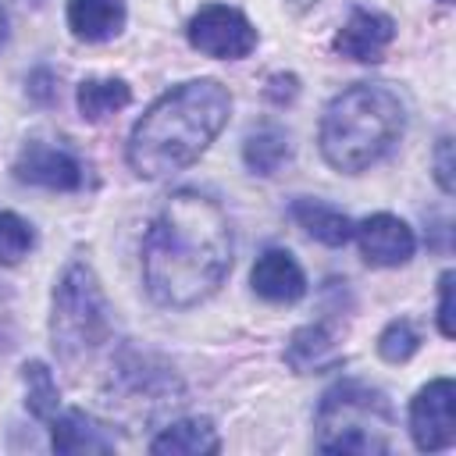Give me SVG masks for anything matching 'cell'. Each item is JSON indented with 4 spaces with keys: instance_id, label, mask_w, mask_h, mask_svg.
Wrapping results in <instances>:
<instances>
[{
    "instance_id": "cell-1",
    "label": "cell",
    "mask_w": 456,
    "mask_h": 456,
    "mask_svg": "<svg viewBox=\"0 0 456 456\" xmlns=\"http://www.w3.org/2000/svg\"><path fill=\"white\" fill-rule=\"evenodd\" d=\"M232 271V224L200 189H175L142 239V278L153 303L189 310L210 299Z\"/></svg>"
},
{
    "instance_id": "cell-2",
    "label": "cell",
    "mask_w": 456,
    "mask_h": 456,
    "mask_svg": "<svg viewBox=\"0 0 456 456\" xmlns=\"http://www.w3.org/2000/svg\"><path fill=\"white\" fill-rule=\"evenodd\" d=\"M232 114V96L214 78H192L164 93L128 135V164L139 178H167L217 139Z\"/></svg>"
},
{
    "instance_id": "cell-3",
    "label": "cell",
    "mask_w": 456,
    "mask_h": 456,
    "mask_svg": "<svg viewBox=\"0 0 456 456\" xmlns=\"http://www.w3.org/2000/svg\"><path fill=\"white\" fill-rule=\"evenodd\" d=\"M406 110L403 100L378 82H356L331 96L321 118V153L342 175H360L385 160L403 139Z\"/></svg>"
},
{
    "instance_id": "cell-4",
    "label": "cell",
    "mask_w": 456,
    "mask_h": 456,
    "mask_svg": "<svg viewBox=\"0 0 456 456\" xmlns=\"http://www.w3.org/2000/svg\"><path fill=\"white\" fill-rule=\"evenodd\" d=\"M314 428L324 452L381 456L392 449L395 413L381 388L363 381H338L321 395Z\"/></svg>"
},
{
    "instance_id": "cell-5",
    "label": "cell",
    "mask_w": 456,
    "mask_h": 456,
    "mask_svg": "<svg viewBox=\"0 0 456 456\" xmlns=\"http://www.w3.org/2000/svg\"><path fill=\"white\" fill-rule=\"evenodd\" d=\"M110 335V310L96 271L86 260H71L53 289L50 342L64 363H78L96 353Z\"/></svg>"
},
{
    "instance_id": "cell-6",
    "label": "cell",
    "mask_w": 456,
    "mask_h": 456,
    "mask_svg": "<svg viewBox=\"0 0 456 456\" xmlns=\"http://www.w3.org/2000/svg\"><path fill=\"white\" fill-rule=\"evenodd\" d=\"M189 46L217 57V61H242L256 50V28L253 21L228 4H203L192 18H189Z\"/></svg>"
},
{
    "instance_id": "cell-7",
    "label": "cell",
    "mask_w": 456,
    "mask_h": 456,
    "mask_svg": "<svg viewBox=\"0 0 456 456\" xmlns=\"http://www.w3.org/2000/svg\"><path fill=\"white\" fill-rule=\"evenodd\" d=\"M410 438L420 452L449 449L456 438V385L452 378L428 381L410 403Z\"/></svg>"
},
{
    "instance_id": "cell-8",
    "label": "cell",
    "mask_w": 456,
    "mask_h": 456,
    "mask_svg": "<svg viewBox=\"0 0 456 456\" xmlns=\"http://www.w3.org/2000/svg\"><path fill=\"white\" fill-rule=\"evenodd\" d=\"M14 178L25 185H39V189H53V192H75L86 178L82 160L75 153H68L64 146H50V142H28L18 160H14Z\"/></svg>"
},
{
    "instance_id": "cell-9",
    "label": "cell",
    "mask_w": 456,
    "mask_h": 456,
    "mask_svg": "<svg viewBox=\"0 0 456 456\" xmlns=\"http://www.w3.org/2000/svg\"><path fill=\"white\" fill-rule=\"evenodd\" d=\"M353 235L360 242L363 260L374 267H399L417 249L413 228L395 214H370L360 224H353Z\"/></svg>"
},
{
    "instance_id": "cell-10",
    "label": "cell",
    "mask_w": 456,
    "mask_h": 456,
    "mask_svg": "<svg viewBox=\"0 0 456 456\" xmlns=\"http://www.w3.org/2000/svg\"><path fill=\"white\" fill-rule=\"evenodd\" d=\"M395 39V21L381 11H367V7H353L346 25L338 28L335 36V50L349 61H363V64H374L385 57V50L392 46Z\"/></svg>"
},
{
    "instance_id": "cell-11",
    "label": "cell",
    "mask_w": 456,
    "mask_h": 456,
    "mask_svg": "<svg viewBox=\"0 0 456 456\" xmlns=\"http://www.w3.org/2000/svg\"><path fill=\"white\" fill-rule=\"evenodd\" d=\"M249 285L267 303H296L306 296V274L289 249H267L249 271Z\"/></svg>"
},
{
    "instance_id": "cell-12",
    "label": "cell",
    "mask_w": 456,
    "mask_h": 456,
    "mask_svg": "<svg viewBox=\"0 0 456 456\" xmlns=\"http://www.w3.org/2000/svg\"><path fill=\"white\" fill-rule=\"evenodd\" d=\"M46 424H50V445L64 456H71V452H114L118 449L114 431L82 410H57Z\"/></svg>"
},
{
    "instance_id": "cell-13",
    "label": "cell",
    "mask_w": 456,
    "mask_h": 456,
    "mask_svg": "<svg viewBox=\"0 0 456 456\" xmlns=\"http://www.w3.org/2000/svg\"><path fill=\"white\" fill-rule=\"evenodd\" d=\"M125 0H68V28L82 43H107L125 28Z\"/></svg>"
},
{
    "instance_id": "cell-14",
    "label": "cell",
    "mask_w": 456,
    "mask_h": 456,
    "mask_svg": "<svg viewBox=\"0 0 456 456\" xmlns=\"http://www.w3.org/2000/svg\"><path fill=\"white\" fill-rule=\"evenodd\" d=\"M150 452H157V456H210V452H221V438H217L214 420L185 417V420L167 424L150 442Z\"/></svg>"
},
{
    "instance_id": "cell-15",
    "label": "cell",
    "mask_w": 456,
    "mask_h": 456,
    "mask_svg": "<svg viewBox=\"0 0 456 456\" xmlns=\"http://www.w3.org/2000/svg\"><path fill=\"white\" fill-rule=\"evenodd\" d=\"M285 360L292 370L299 374H314V370H331L342 363V349L335 346L331 331L324 324H306L299 331H292L289 346H285Z\"/></svg>"
},
{
    "instance_id": "cell-16",
    "label": "cell",
    "mask_w": 456,
    "mask_h": 456,
    "mask_svg": "<svg viewBox=\"0 0 456 456\" xmlns=\"http://www.w3.org/2000/svg\"><path fill=\"white\" fill-rule=\"evenodd\" d=\"M289 214H292V221L310 235V239H317V242H324V246H346L349 239H353V221L342 214V210H335V207H328V203H321V200H296L292 207H289Z\"/></svg>"
},
{
    "instance_id": "cell-17",
    "label": "cell",
    "mask_w": 456,
    "mask_h": 456,
    "mask_svg": "<svg viewBox=\"0 0 456 456\" xmlns=\"http://www.w3.org/2000/svg\"><path fill=\"white\" fill-rule=\"evenodd\" d=\"M75 103L86 121H103L132 103V89L125 78H86L75 89Z\"/></svg>"
},
{
    "instance_id": "cell-18",
    "label": "cell",
    "mask_w": 456,
    "mask_h": 456,
    "mask_svg": "<svg viewBox=\"0 0 456 456\" xmlns=\"http://www.w3.org/2000/svg\"><path fill=\"white\" fill-rule=\"evenodd\" d=\"M289 153H292L289 135H285L281 128H274V125L256 128V132L246 135V142H242V160H246V167H249L253 175H274V171L289 160Z\"/></svg>"
},
{
    "instance_id": "cell-19",
    "label": "cell",
    "mask_w": 456,
    "mask_h": 456,
    "mask_svg": "<svg viewBox=\"0 0 456 456\" xmlns=\"http://www.w3.org/2000/svg\"><path fill=\"white\" fill-rule=\"evenodd\" d=\"M21 381H25V406L32 417L50 420L61 410V395H57V381L50 374V367L43 360H28L21 367Z\"/></svg>"
},
{
    "instance_id": "cell-20",
    "label": "cell",
    "mask_w": 456,
    "mask_h": 456,
    "mask_svg": "<svg viewBox=\"0 0 456 456\" xmlns=\"http://www.w3.org/2000/svg\"><path fill=\"white\" fill-rule=\"evenodd\" d=\"M417 349H420V331H417L413 321H406V317L388 321L385 331L378 335V353H381V360H388V363H406Z\"/></svg>"
},
{
    "instance_id": "cell-21",
    "label": "cell",
    "mask_w": 456,
    "mask_h": 456,
    "mask_svg": "<svg viewBox=\"0 0 456 456\" xmlns=\"http://www.w3.org/2000/svg\"><path fill=\"white\" fill-rule=\"evenodd\" d=\"M32 246H36L32 224L14 210H0V264H18L21 256H28Z\"/></svg>"
},
{
    "instance_id": "cell-22",
    "label": "cell",
    "mask_w": 456,
    "mask_h": 456,
    "mask_svg": "<svg viewBox=\"0 0 456 456\" xmlns=\"http://www.w3.org/2000/svg\"><path fill=\"white\" fill-rule=\"evenodd\" d=\"M438 331L445 338L456 335V328H452V271H442V278H438Z\"/></svg>"
},
{
    "instance_id": "cell-23",
    "label": "cell",
    "mask_w": 456,
    "mask_h": 456,
    "mask_svg": "<svg viewBox=\"0 0 456 456\" xmlns=\"http://www.w3.org/2000/svg\"><path fill=\"white\" fill-rule=\"evenodd\" d=\"M435 178L442 192H452V139L449 135H442L435 146Z\"/></svg>"
},
{
    "instance_id": "cell-24",
    "label": "cell",
    "mask_w": 456,
    "mask_h": 456,
    "mask_svg": "<svg viewBox=\"0 0 456 456\" xmlns=\"http://www.w3.org/2000/svg\"><path fill=\"white\" fill-rule=\"evenodd\" d=\"M25 86H28V96H32L36 103H53V96H57V78H53V71H46V68H36Z\"/></svg>"
},
{
    "instance_id": "cell-25",
    "label": "cell",
    "mask_w": 456,
    "mask_h": 456,
    "mask_svg": "<svg viewBox=\"0 0 456 456\" xmlns=\"http://www.w3.org/2000/svg\"><path fill=\"white\" fill-rule=\"evenodd\" d=\"M7 32H11V18H7V7L0 4V46L7 43Z\"/></svg>"
},
{
    "instance_id": "cell-26",
    "label": "cell",
    "mask_w": 456,
    "mask_h": 456,
    "mask_svg": "<svg viewBox=\"0 0 456 456\" xmlns=\"http://www.w3.org/2000/svg\"><path fill=\"white\" fill-rule=\"evenodd\" d=\"M289 4H296V7H310V4H317V0H289Z\"/></svg>"
},
{
    "instance_id": "cell-27",
    "label": "cell",
    "mask_w": 456,
    "mask_h": 456,
    "mask_svg": "<svg viewBox=\"0 0 456 456\" xmlns=\"http://www.w3.org/2000/svg\"><path fill=\"white\" fill-rule=\"evenodd\" d=\"M32 4H43V0H32Z\"/></svg>"
}]
</instances>
